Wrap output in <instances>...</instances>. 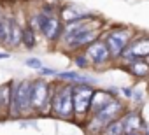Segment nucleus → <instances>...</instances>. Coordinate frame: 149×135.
I'll return each mask as SVG.
<instances>
[{"instance_id": "nucleus-1", "label": "nucleus", "mask_w": 149, "mask_h": 135, "mask_svg": "<svg viewBox=\"0 0 149 135\" xmlns=\"http://www.w3.org/2000/svg\"><path fill=\"white\" fill-rule=\"evenodd\" d=\"M102 33V19L90 16L74 23H67L58 44L68 53H77L90 46L93 40L100 39Z\"/></svg>"}, {"instance_id": "nucleus-2", "label": "nucleus", "mask_w": 149, "mask_h": 135, "mask_svg": "<svg viewBox=\"0 0 149 135\" xmlns=\"http://www.w3.org/2000/svg\"><path fill=\"white\" fill-rule=\"evenodd\" d=\"M26 23L37 32L40 33L46 40H49L51 44H58L60 39H61V33H63V28H65V23L61 21L60 18V13L56 14H47L44 11H35L33 14L28 16Z\"/></svg>"}, {"instance_id": "nucleus-3", "label": "nucleus", "mask_w": 149, "mask_h": 135, "mask_svg": "<svg viewBox=\"0 0 149 135\" xmlns=\"http://www.w3.org/2000/svg\"><path fill=\"white\" fill-rule=\"evenodd\" d=\"M51 116L65 121H74V95H72V83H56L53 84L51 93Z\"/></svg>"}, {"instance_id": "nucleus-4", "label": "nucleus", "mask_w": 149, "mask_h": 135, "mask_svg": "<svg viewBox=\"0 0 149 135\" xmlns=\"http://www.w3.org/2000/svg\"><path fill=\"white\" fill-rule=\"evenodd\" d=\"M32 116V79H18L13 83V104L9 111L11 119Z\"/></svg>"}, {"instance_id": "nucleus-5", "label": "nucleus", "mask_w": 149, "mask_h": 135, "mask_svg": "<svg viewBox=\"0 0 149 135\" xmlns=\"http://www.w3.org/2000/svg\"><path fill=\"white\" fill-rule=\"evenodd\" d=\"M125 112H126L125 102H123L119 97H116V98H112L104 109H100L97 114H93V116H90V118L86 119V130H88L90 133L100 135L102 130H104L109 123H112L114 119L121 118Z\"/></svg>"}, {"instance_id": "nucleus-6", "label": "nucleus", "mask_w": 149, "mask_h": 135, "mask_svg": "<svg viewBox=\"0 0 149 135\" xmlns=\"http://www.w3.org/2000/svg\"><path fill=\"white\" fill-rule=\"evenodd\" d=\"M133 37H135V32L128 26H114L102 33V40L107 44L114 61L121 60V54L125 53V49L128 47V44L132 42Z\"/></svg>"}, {"instance_id": "nucleus-7", "label": "nucleus", "mask_w": 149, "mask_h": 135, "mask_svg": "<svg viewBox=\"0 0 149 135\" xmlns=\"http://www.w3.org/2000/svg\"><path fill=\"white\" fill-rule=\"evenodd\" d=\"M51 93L53 84L44 77L32 79V114H51Z\"/></svg>"}, {"instance_id": "nucleus-8", "label": "nucleus", "mask_w": 149, "mask_h": 135, "mask_svg": "<svg viewBox=\"0 0 149 135\" xmlns=\"http://www.w3.org/2000/svg\"><path fill=\"white\" fill-rule=\"evenodd\" d=\"M95 93L93 84H72V95H74V121H86L90 118V107H91V98Z\"/></svg>"}, {"instance_id": "nucleus-9", "label": "nucleus", "mask_w": 149, "mask_h": 135, "mask_svg": "<svg viewBox=\"0 0 149 135\" xmlns=\"http://www.w3.org/2000/svg\"><path fill=\"white\" fill-rule=\"evenodd\" d=\"M83 51L86 53L88 60L91 61V69H104V67H107V65H111L114 61V58H112L107 44L102 40V37L97 39V40H93Z\"/></svg>"}, {"instance_id": "nucleus-10", "label": "nucleus", "mask_w": 149, "mask_h": 135, "mask_svg": "<svg viewBox=\"0 0 149 135\" xmlns=\"http://www.w3.org/2000/svg\"><path fill=\"white\" fill-rule=\"evenodd\" d=\"M133 58H149V35H139L133 37L125 53L121 54L119 61L133 60Z\"/></svg>"}, {"instance_id": "nucleus-11", "label": "nucleus", "mask_w": 149, "mask_h": 135, "mask_svg": "<svg viewBox=\"0 0 149 135\" xmlns=\"http://www.w3.org/2000/svg\"><path fill=\"white\" fill-rule=\"evenodd\" d=\"M123 69L137 77V79H149V61L146 58H133V60H126V61H121Z\"/></svg>"}, {"instance_id": "nucleus-12", "label": "nucleus", "mask_w": 149, "mask_h": 135, "mask_svg": "<svg viewBox=\"0 0 149 135\" xmlns=\"http://www.w3.org/2000/svg\"><path fill=\"white\" fill-rule=\"evenodd\" d=\"M56 79L60 81H67V83H72V84H77V83H83V84H97V79L93 76H88V74H81L79 70H58L56 74Z\"/></svg>"}, {"instance_id": "nucleus-13", "label": "nucleus", "mask_w": 149, "mask_h": 135, "mask_svg": "<svg viewBox=\"0 0 149 135\" xmlns=\"http://www.w3.org/2000/svg\"><path fill=\"white\" fill-rule=\"evenodd\" d=\"M123 125H125V132L126 133H135V132H142L144 128V119L140 116L139 111H130L126 109V112L121 116Z\"/></svg>"}, {"instance_id": "nucleus-14", "label": "nucleus", "mask_w": 149, "mask_h": 135, "mask_svg": "<svg viewBox=\"0 0 149 135\" xmlns=\"http://www.w3.org/2000/svg\"><path fill=\"white\" fill-rule=\"evenodd\" d=\"M91 14L90 13H84V11H79L77 6H65V7H60V18L61 21L67 25V23H74V21H79V19H84V18H90Z\"/></svg>"}, {"instance_id": "nucleus-15", "label": "nucleus", "mask_w": 149, "mask_h": 135, "mask_svg": "<svg viewBox=\"0 0 149 135\" xmlns=\"http://www.w3.org/2000/svg\"><path fill=\"white\" fill-rule=\"evenodd\" d=\"M13 83H4L0 84V107H2V116L9 118V111H11V104H13Z\"/></svg>"}, {"instance_id": "nucleus-16", "label": "nucleus", "mask_w": 149, "mask_h": 135, "mask_svg": "<svg viewBox=\"0 0 149 135\" xmlns=\"http://www.w3.org/2000/svg\"><path fill=\"white\" fill-rule=\"evenodd\" d=\"M21 37H23V25L14 16H9V47H19Z\"/></svg>"}, {"instance_id": "nucleus-17", "label": "nucleus", "mask_w": 149, "mask_h": 135, "mask_svg": "<svg viewBox=\"0 0 149 135\" xmlns=\"http://www.w3.org/2000/svg\"><path fill=\"white\" fill-rule=\"evenodd\" d=\"M37 32L25 21L23 23V37H21V46L25 49H33L37 46Z\"/></svg>"}, {"instance_id": "nucleus-18", "label": "nucleus", "mask_w": 149, "mask_h": 135, "mask_svg": "<svg viewBox=\"0 0 149 135\" xmlns=\"http://www.w3.org/2000/svg\"><path fill=\"white\" fill-rule=\"evenodd\" d=\"M100 135H126V132H125V125H123V119L118 118V119H114L112 123H109V125L102 130Z\"/></svg>"}, {"instance_id": "nucleus-19", "label": "nucleus", "mask_w": 149, "mask_h": 135, "mask_svg": "<svg viewBox=\"0 0 149 135\" xmlns=\"http://www.w3.org/2000/svg\"><path fill=\"white\" fill-rule=\"evenodd\" d=\"M74 63H76L77 70H88V69H91V61L88 60V56H86L84 51L74 53Z\"/></svg>"}, {"instance_id": "nucleus-20", "label": "nucleus", "mask_w": 149, "mask_h": 135, "mask_svg": "<svg viewBox=\"0 0 149 135\" xmlns=\"http://www.w3.org/2000/svg\"><path fill=\"white\" fill-rule=\"evenodd\" d=\"M0 44L9 46V16L0 19Z\"/></svg>"}, {"instance_id": "nucleus-21", "label": "nucleus", "mask_w": 149, "mask_h": 135, "mask_svg": "<svg viewBox=\"0 0 149 135\" xmlns=\"http://www.w3.org/2000/svg\"><path fill=\"white\" fill-rule=\"evenodd\" d=\"M25 65L28 67V69H32V70H37V72L44 67L42 65V60H39V58H26L25 60Z\"/></svg>"}, {"instance_id": "nucleus-22", "label": "nucleus", "mask_w": 149, "mask_h": 135, "mask_svg": "<svg viewBox=\"0 0 149 135\" xmlns=\"http://www.w3.org/2000/svg\"><path fill=\"white\" fill-rule=\"evenodd\" d=\"M39 74H40L42 77H56L58 70H56V69H49V67H42V69L39 70Z\"/></svg>"}, {"instance_id": "nucleus-23", "label": "nucleus", "mask_w": 149, "mask_h": 135, "mask_svg": "<svg viewBox=\"0 0 149 135\" xmlns=\"http://www.w3.org/2000/svg\"><path fill=\"white\" fill-rule=\"evenodd\" d=\"M121 93H123L126 98H132V97H133V90H132V88H126V86L121 88Z\"/></svg>"}, {"instance_id": "nucleus-24", "label": "nucleus", "mask_w": 149, "mask_h": 135, "mask_svg": "<svg viewBox=\"0 0 149 135\" xmlns=\"http://www.w3.org/2000/svg\"><path fill=\"white\" fill-rule=\"evenodd\" d=\"M142 133H144V135H149V123H144V128H142Z\"/></svg>"}, {"instance_id": "nucleus-25", "label": "nucleus", "mask_w": 149, "mask_h": 135, "mask_svg": "<svg viewBox=\"0 0 149 135\" xmlns=\"http://www.w3.org/2000/svg\"><path fill=\"white\" fill-rule=\"evenodd\" d=\"M9 56H11V54H9L7 51H2V53H0V60H7Z\"/></svg>"}, {"instance_id": "nucleus-26", "label": "nucleus", "mask_w": 149, "mask_h": 135, "mask_svg": "<svg viewBox=\"0 0 149 135\" xmlns=\"http://www.w3.org/2000/svg\"><path fill=\"white\" fill-rule=\"evenodd\" d=\"M126 135H144L142 132H135V133H126Z\"/></svg>"}, {"instance_id": "nucleus-27", "label": "nucleus", "mask_w": 149, "mask_h": 135, "mask_svg": "<svg viewBox=\"0 0 149 135\" xmlns=\"http://www.w3.org/2000/svg\"><path fill=\"white\" fill-rule=\"evenodd\" d=\"M2 118H4V116H2V107H0V119H2Z\"/></svg>"}]
</instances>
